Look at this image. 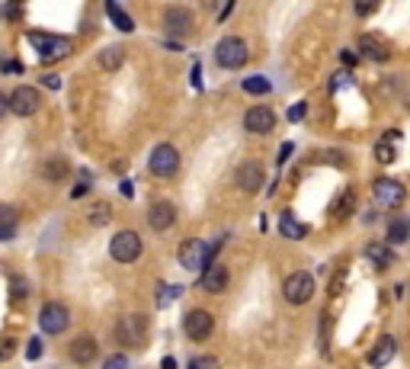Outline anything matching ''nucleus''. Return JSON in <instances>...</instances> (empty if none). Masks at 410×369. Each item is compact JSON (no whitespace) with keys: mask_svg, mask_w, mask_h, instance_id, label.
I'll list each match as a JSON object with an SVG mask.
<instances>
[{"mask_svg":"<svg viewBox=\"0 0 410 369\" xmlns=\"http://www.w3.org/2000/svg\"><path fill=\"white\" fill-rule=\"evenodd\" d=\"M26 356H29V360H38V356H42V341H38V337H32V341H29Z\"/></svg>","mask_w":410,"mask_h":369,"instance_id":"obj_36","label":"nucleus"},{"mask_svg":"<svg viewBox=\"0 0 410 369\" xmlns=\"http://www.w3.org/2000/svg\"><path fill=\"white\" fill-rule=\"evenodd\" d=\"M288 155H292V145H285V148H282V151H279V164H282V161H285V157H288Z\"/></svg>","mask_w":410,"mask_h":369,"instance_id":"obj_46","label":"nucleus"},{"mask_svg":"<svg viewBox=\"0 0 410 369\" xmlns=\"http://www.w3.org/2000/svg\"><path fill=\"white\" fill-rule=\"evenodd\" d=\"M164 33L167 36H189L192 33V14L186 7H170L164 16Z\"/></svg>","mask_w":410,"mask_h":369,"instance_id":"obj_14","label":"nucleus"},{"mask_svg":"<svg viewBox=\"0 0 410 369\" xmlns=\"http://www.w3.org/2000/svg\"><path fill=\"white\" fill-rule=\"evenodd\" d=\"M279 232H282V238L298 241V238H305V234H308V228L301 225V222L295 219L292 212H282V215H279Z\"/></svg>","mask_w":410,"mask_h":369,"instance_id":"obj_21","label":"nucleus"},{"mask_svg":"<svg viewBox=\"0 0 410 369\" xmlns=\"http://www.w3.org/2000/svg\"><path fill=\"white\" fill-rule=\"evenodd\" d=\"M365 257L372 260V266H375V270H388V266L394 264V251H391V241H388V244H382V241H372V244L365 247Z\"/></svg>","mask_w":410,"mask_h":369,"instance_id":"obj_19","label":"nucleus"},{"mask_svg":"<svg viewBox=\"0 0 410 369\" xmlns=\"http://www.w3.org/2000/svg\"><path fill=\"white\" fill-rule=\"evenodd\" d=\"M102 366H128V356H109V360H102Z\"/></svg>","mask_w":410,"mask_h":369,"instance_id":"obj_38","label":"nucleus"},{"mask_svg":"<svg viewBox=\"0 0 410 369\" xmlns=\"http://www.w3.org/2000/svg\"><path fill=\"white\" fill-rule=\"evenodd\" d=\"M70 360L74 363H80V366H87V363H93L96 360V353H100V347H96V341L90 334H83V337H74L70 341Z\"/></svg>","mask_w":410,"mask_h":369,"instance_id":"obj_16","label":"nucleus"},{"mask_svg":"<svg viewBox=\"0 0 410 369\" xmlns=\"http://www.w3.org/2000/svg\"><path fill=\"white\" fill-rule=\"evenodd\" d=\"M29 42H32V48L38 52V58H42V61H61V58H68V55L74 52L70 39H64V36L29 33Z\"/></svg>","mask_w":410,"mask_h":369,"instance_id":"obj_1","label":"nucleus"},{"mask_svg":"<svg viewBox=\"0 0 410 369\" xmlns=\"http://www.w3.org/2000/svg\"><path fill=\"white\" fill-rule=\"evenodd\" d=\"M397 353V343H394V337H388L384 334L382 341L375 343V347H372V353H369V363L372 366H388L391 363V356Z\"/></svg>","mask_w":410,"mask_h":369,"instance_id":"obj_20","label":"nucleus"},{"mask_svg":"<svg viewBox=\"0 0 410 369\" xmlns=\"http://www.w3.org/2000/svg\"><path fill=\"white\" fill-rule=\"evenodd\" d=\"M109 212H112V209H109V202H93V206H90V225H106L109 222Z\"/></svg>","mask_w":410,"mask_h":369,"instance_id":"obj_29","label":"nucleus"},{"mask_svg":"<svg viewBox=\"0 0 410 369\" xmlns=\"http://www.w3.org/2000/svg\"><path fill=\"white\" fill-rule=\"evenodd\" d=\"M0 71H23V65H16V61H4V65H0Z\"/></svg>","mask_w":410,"mask_h":369,"instance_id":"obj_44","label":"nucleus"},{"mask_svg":"<svg viewBox=\"0 0 410 369\" xmlns=\"http://www.w3.org/2000/svg\"><path fill=\"white\" fill-rule=\"evenodd\" d=\"M372 196H375V202L382 209H397V206H404V199H407V189H404L401 180L382 177V180H375V187H372Z\"/></svg>","mask_w":410,"mask_h":369,"instance_id":"obj_3","label":"nucleus"},{"mask_svg":"<svg viewBox=\"0 0 410 369\" xmlns=\"http://www.w3.org/2000/svg\"><path fill=\"white\" fill-rule=\"evenodd\" d=\"M106 7H109V16H112V23H115V26H119L122 33H132V29H135L132 16H125V14H122V7H119V4H115V0H106Z\"/></svg>","mask_w":410,"mask_h":369,"instance_id":"obj_25","label":"nucleus"},{"mask_svg":"<svg viewBox=\"0 0 410 369\" xmlns=\"http://www.w3.org/2000/svg\"><path fill=\"white\" fill-rule=\"evenodd\" d=\"M38 84L48 87V90H58V87H61V78H58V74H42V80H38Z\"/></svg>","mask_w":410,"mask_h":369,"instance_id":"obj_35","label":"nucleus"},{"mask_svg":"<svg viewBox=\"0 0 410 369\" xmlns=\"http://www.w3.org/2000/svg\"><path fill=\"white\" fill-rule=\"evenodd\" d=\"M147 167H151L154 177H173L179 170V151L173 145H157L147 157Z\"/></svg>","mask_w":410,"mask_h":369,"instance_id":"obj_4","label":"nucleus"},{"mask_svg":"<svg viewBox=\"0 0 410 369\" xmlns=\"http://www.w3.org/2000/svg\"><path fill=\"white\" fill-rule=\"evenodd\" d=\"M282 296H285V302H292V305L311 302V296H314V279L308 276V273H292V276L282 283Z\"/></svg>","mask_w":410,"mask_h":369,"instance_id":"obj_7","label":"nucleus"},{"mask_svg":"<svg viewBox=\"0 0 410 369\" xmlns=\"http://www.w3.org/2000/svg\"><path fill=\"white\" fill-rule=\"evenodd\" d=\"M375 7H378V0H356V14H359V16L375 14Z\"/></svg>","mask_w":410,"mask_h":369,"instance_id":"obj_31","label":"nucleus"},{"mask_svg":"<svg viewBox=\"0 0 410 369\" xmlns=\"http://www.w3.org/2000/svg\"><path fill=\"white\" fill-rule=\"evenodd\" d=\"M224 286H228V270H224L221 264H209L202 273V289L211 292V296H218V292H224Z\"/></svg>","mask_w":410,"mask_h":369,"instance_id":"obj_18","label":"nucleus"},{"mask_svg":"<svg viewBox=\"0 0 410 369\" xmlns=\"http://www.w3.org/2000/svg\"><path fill=\"white\" fill-rule=\"evenodd\" d=\"M375 157H378L382 164H391V161H394V148H391V138H382V142L375 145Z\"/></svg>","mask_w":410,"mask_h":369,"instance_id":"obj_30","label":"nucleus"},{"mask_svg":"<svg viewBox=\"0 0 410 369\" xmlns=\"http://www.w3.org/2000/svg\"><path fill=\"white\" fill-rule=\"evenodd\" d=\"M115 337H119V343L141 347L147 337V318L144 315H125L119 324H115Z\"/></svg>","mask_w":410,"mask_h":369,"instance_id":"obj_6","label":"nucleus"},{"mask_svg":"<svg viewBox=\"0 0 410 369\" xmlns=\"http://www.w3.org/2000/svg\"><path fill=\"white\" fill-rule=\"evenodd\" d=\"M38 324H42L45 334H61L70 324V311L61 302H45L42 311H38Z\"/></svg>","mask_w":410,"mask_h":369,"instance_id":"obj_8","label":"nucleus"},{"mask_svg":"<svg viewBox=\"0 0 410 369\" xmlns=\"http://www.w3.org/2000/svg\"><path fill=\"white\" fill-rule=\"evenodd\" d=\"M179 292H183V286H164V296H160L157 302H160V305H167V302H170V298H177Z\"/></svg>","mask_w":410,"mask_h":369,"instance_id":"obj_34","label":"nucleus"},{"mask_svg":"<svg viewBox=\"0 0 410 369\" xmlns=\"http://www.w3.org/2000/svg\"><path fill=\"white\" fill-rule=\"evenodd\" d=\"M45 177H51V180H61V177H64V164H61V161H48V167H45Z\"/></svg>","mask_w":410,"mask_h":369,"instance_id":"obj_32","label":"nucleus"},{"mask_svg":"<svg viewBox=\"0 0 410 369\" xmlns=\"http://www.w3.org/2000/svg\"><path fill=\"white\" fill-rule=\"evenodd\" d=\"M173 219H177L173 202H154V206L147 209V225H151L154 232H167V228L173 225Z\"/></svg>","mask_w":410,"mask_h":369,"instance_id":"obj_17","label":"nucleus"},{"mask_svg":"<svg viewBox=\"0 0 410 369\" xmlns=\"http://www.w3.org/2000/svg\"><path fill=\"white\" fill-rule=\"evenodd\" d=\"M340 61H343L346 68H352V65H356V58H352V52H340Z\"/></svg>","mask_w":410,"mask_h":369,"instance_id":"obj_43","label":"nucleus"},{"mask_svg":"<svg viewBox=\"0 0 410 369\" xmlns=\"http://www.w3.org/2000/svg\"><path fill=\"white\" fill-rule=\"evenodd\" d=\"M359 55H362L365 61H378V65H382V61L391 58V48L382 36L365 33V36H359Z\"/></svg>","mask_w":410,"mask_h":369,"instance_id":"obj_13","label":"nucleus"},{"mask_svg":"<svg viewBox=\"0 0 410 369\" xmlns=\"http://www.w3.org/2000/svg\"><path fill=\"white\" fill-rule=\"evenodd\" d=\"M119 193H122V196H132V193H135L132 180H122V183H119Z\"/></svg>","mask_w":410,"mask_h":369,"instance_id":"obj_41","label":"nucleus"},{"mask_svg":"<svg viewBox=\"0 0 410 369\" xmlns=\"http://www.w3.org/2000/svg\"><path fill=\"white\" fill-rule=\"evenodd\" d=\"M189 366H196V369H199V366H215V360H211V356H196Z\"/></svg>","mask_w":410,"mask_h":369,"instance_id":"obj_40","label":"nucleus"},{"mask_svg":"<svg viewBox=\"0 0 410 369\" xmlns=\"http://www.w3.org/2000/svg\"><path fill=\"white\" fill-rule=\"evenodd\" d=\"M10 298L13 302L29 298V283H26V276H10Z\"/></svg>","mask_w":410,"mask_h":369,"instance_id":"obj_28","label":"nucleus"},{"mask_svg":"<svg viewBox=\"0 0 410 369\" xmlns=\"http://www.w3.org/2000/svg\"><path fill=\"white\" fill-rule=\"evenodd\" d=\"M16 212L10 206H0V241H10L16 234Z\"/></svg>","mask_w":410,"mask_h":369,"instance_id":"obj_23","label":"nucleus"},{"mask_svg":"<svg viewBox=\"0 0 410 369\" xmlns=\"http://www.w3.org/2000/svg\"><path fill=\"white\" fill-rule=\"evenodd\" d=\"M352 206H356V193H352V189H346V193L333 202V219H346V215L352 212Z\"/></svg>","mask_w":410,"mask_h":369,"instance_id":"obj_26","label":"nucleus"},{"mask_svg":"<svg viewBox=\"0 0 410 369\" xmlns=\"http://www.w3.org/2000/svg\"><path fill=\"white\" fill-rule=\"evenodd\" d=\"M237 187L243 189V193H256V189L263 187V167L256 161H243L241 167H237Z\"/></svg>","mask_w":410,"mask_h":369,"instance_id":"obj_15","label":"nucleus"},{"mask_svg":"<svg viewBox=\"0 0 410 369\" xmlns=\"http://www.w3.org/2000/svg\"><path fill=\"white\" fill-rule=\"evenodd\" d=\"M10 356H13V341L4 337V341H0V360H10Z\"/></svg>","mask_w":410,"mask_h":369,"instance_id":"obj_37","label":"nucleus"},{"mask_svg":"<svg viewBox=\"0 0 410 369\" xmlns=\"http://www.w3.org/2000/svg\"><path fill=\"white\" fill-rule=\"evenodd\" d=\"M243 90H247V93H253V97H263V93H269V90H273V84H269L266 78H256V74H253V78H247V80H243Z\"/></svg>","mask_w":410,"mask_h":369,"instance_id":"obj_27","label":"nucleus"},{"mask_svg":"<svg viewBox=\"0 0 410 369\" xmlns=\"http://www.w3.org/2000/svg\"><path fill=\"white\" fill-rule=\"evenodd\" d=\"M305 113H308V103H295L292 110H288V123H301V119H305Z\"/></svg>","mask_w":410,"mask_h":369,"instance_id":"obj_33","label":"nucleus"},{"mask_svg":"<svg viewBox=\"0 0 410 369\" xmlns=\"http://www.w3.org/2000/svg\"><path fill=\"white\" fill-rule=\"evenodd\" d=\"M247 55H250L247 46H243V39H237V36H228V39H221L215 46V61L221 68H231V71L247 65Z\"/></svg>","mask_w":410,"mask_h":369,"instance_id":"obj_2","label":"nucleus"},{"mask_svg":"<svg viewBox=\"0 0 410 369\" xmlns=\"http://www.w3.org/2000/svg\"><path fill=\"white\" fill-rule=\"evenodd\" d=\"M6 113H10V97H4V93H0V119H4Z\"/></svg>","mask_w":410,"mask_h":369,"instance_id":"obj_42","label":"nucleus"},{"mask_svg":"<svg viewBox=\"0 0 410 369\" xmlns=\"http://www.w3.org/2000/svg\"><path fill=\"white\" fill-rule=\"evenodd\" d=\"M410 238V222L407 219H394L388 228V241L391 244H404V241Z\"/></svg>","mask_w":410,"mask_h":369,"instance_id":"obj_24","label":"nucleus"},{"mask_svg":"<svg viewBox=\"0 0 410 369\" xmlns=\"http://www.w3.org/2000/svg\"><path fill=\"white\" fill-rule=\"evenodd\" d=\"M205 260H209V247H205V241L189 238V241L179 244V264H183L186 270H202Z\"/></svg>","mask_w":410,"mask_h":369,"instance_id":"obj_12","label":"nucleus"},{"mask_svg":"<svg viewBox=\"0 0 410 369\" xmlns=\"http://www.w3.org/2000/svg\"><path fill=\"white\" fill-rule=\"evenodd\" d=\"M183 331L189 341H205V337H211V331H215V318L205 308H192L189 315L183 318Z\"/></svg>","mask_w":410,"mask_h":369,"instance_id":"obj_9","label":"nucleus"},{"mask_svg":"<svg viewBox=\"0 0 410 369\" xmlns=\"http://www.w3.org/2000/svg\"><path fill=\"white\" fill-rule=\"evenodd\" d=\"M10 113L13 116H32V113H38V90L36 87H16V90L10 93Z\"/></svg>","mask_w":410,"mask_h":369,"instance_id":"obj_11","label":"nucleus"},{"mask_svg":"<svg viewBox=\"0 0 410 369\" xmlns=\"http://www.w3.org/2000/svg\"><path fill=\"white\" fill-rule=\"evenodd\" d=\"M96 61H100L102 71H115V68H122V61H125V48H122V46H106L100 55H96Z\"/></svg>","mask_w":410,"mask_h":369,"instance_id":"obj_22","label":"nucleus"},{"mask_svg":"<svg viewBox=\"0 0 410 369\" xmlns=\"http://www.w3.org/2000/svg\"><path fill=\"white\" fill-rule=\"evenodd\" d=\"M231 7H234V0H224V10H221V14H218V20H228Z\"/></svg>","mask_w":410,"mask_h":369,"instance_id":"obj_45","label":"nucleus"},{"mask_svg":"<svg viewBox=\"0 0 410 369\" xmlns=\"http://www.w3.org/2000/svg\"><path fill=\"white\" fill-rule=\"evenodd\" d=\"M243 129L253 132V135H266V132L275 129V113L269 106H250L243 113Z\"/></svg>","mask_w":410,"mask_h":369,"instance_id":"obj_10","label":"nucleus"},{"mask_svg":"<svg viewBox=\"0 0 410 369\" xmlns=\"http://www.w3.org/2000/svg\"><path fill=\"white\" fill-rule=\"evenodd\" d=\"M87 189H90L87 183H77V187L70 189V199H80V196H87Z\"/></svg>","mask_w":410,"mask_h":369,"instance_id":"obj_39","label":"nucleus"},{"mask_svg":"<svg viewBox=\"0 0 410 369\" xmlns=\"http://www.w3.org/2000/svg\"><path fill=\"white\" fill-rule=\"evenodd\" d=\"M109 254H112V260H119V264H132V260L141 257V238L135 232H119L109 241Z\"/></svg>","mask_w":410,"mask_h":369,"instance_id":"obj_5","label":"nucleus"}]
</instances>
